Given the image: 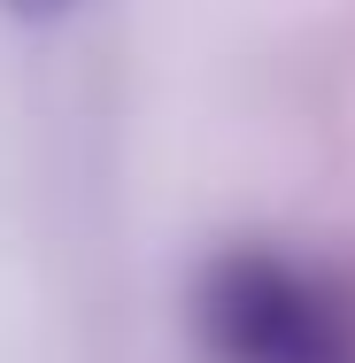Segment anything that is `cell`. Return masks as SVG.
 <instances>
[{"instance_id": "7a4b0ae2", "label": "cell", "mask_w": 355, "mask_h": 363, "mask_svg": "<svg viewBox=\"0 0 355 363\" xmlns=\"http://www.w3.org/2000/svg\"><path fill=\"white\" fill-rule=\"evenodd\" d=\"M0 8H8L16 23H62V16H70L77 0H0Z\"/></svg>"}, {"instance_id": "6da1fadb", "label": "cell", "mask_w": 355, "mask_h": 363, "mask_svg": "<svg viewBox=\"0 0 355 363\" xmlns=\"http://www.w3.org/2000/svg\"><path fill=\"white\" fill-rule=\"evenodd\" d=\"M216 363H355L348 301L278 247H224L193 294Z\"/></svg>"}]
</instances>
